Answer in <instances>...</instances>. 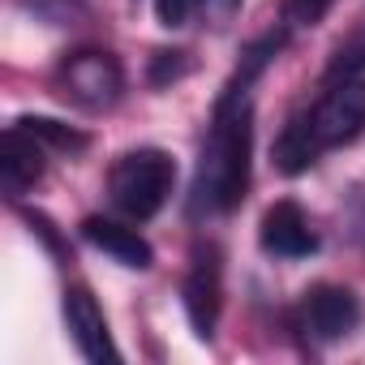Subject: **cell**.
<instances>
[{
    "label": "cell",
    "mask_w": 365,
    "mask_h": 365,
    "mask_svg": "<svg viewBox=\"0 0 365 365\" xmlns=\"http://www.w3.org/2000/svg\"><path fill=\"white\" fill-rule=\"evenodd\" d=\"M250 155H254V108L250 95L228 86L224 99L215 103L211 133L198 159V180H194V202L207 211H237L245 190H250Z\"/></svg>",
    "instance_id": "6da1fadb"
},
{
    "label": "cell",
    "mask_w": 365,
    "mask_h": 365,
    "mask_svg": "<svg viewBox=\"0 0 365 365\" xmlns=\"http://www.w3.org/2000/svg\"><path fill=\"white\" fill-rule=\"evenodd\" d=\"M176 185V159L159 146L125 150L108 172V194L129 220H150L163 211Z\"/></svg>",
    "instance_id": "7a4b0ae2"
},
{
    "label": "cell",
    "mask_w": 365,
    "mask_h": 365,
    "mask_svg": "<svg viewBox=\"0 0 365 365\" xmlns=\"http://www.w3.org/2000/svg\"><path fill=\"white\" fill-rule=\"evenodd\" d=\"M61 86L73 103L91 108V112H103L120 99L125 91V73L116 65L112 52H99V48H82L73 56H65L61 65Z\"/></svg>",
    "instance_id": "3957f363"
},
{
    "label": "cell",
    "mask_w": 365,
    "mask_h": 365,
    "mask_svg": "<svg viewBox=\"0 0 365 365\" xmlns=\"http://www.w3.org/2000/svg\"><path fill=\"white\" fill-rule=\"evenodd\" d=\"M322 146H344L365 133V78H339L309 112Z\"/></svg>",
    "instance_id": "277c9868"
},
{
    "label": "cell",
    "mask_w": 365,
    "mask_h": 365,
    "mask_svg": "<svg viewBox=\"0 0 365 365\" xmlns=\"http://www.w3.org/2000/svg\"><path fill=\"white\" fill-rule=\"evenodd\" d=\"M220 309H224V267H220V250L215 245H202L194 254L190 275H185V314H190V322H194V331L202 339L215 335Z\"/></svg>",
    "instance_id": "5b68a950"
},
{
    "label": "cell",
    "mask_w": 365,
    "mask_h": 365,
    "mask_svg": "<svg viewBox=\"0 0 365 365\" xmlns=\"http://www.w3.org/2000/svg\"><path fill=\"white\" fill-rule=\"evenodd\" d=\"M258 241L267 254L275 258H309L318 250V232L314 224L305 220V211L297 202H275L267 215H262V228H258Z\"/></svg>",
    "instance_id": "8992f818"
},
{
    "label": "cell",
    "mask_w": 365,
    "mask_h": 365,
    "mask_svg": "<svg viewBox=\"0 0 365 365\" xmlns=\"http://www.w3.org/2000/svg\"><path fill=\"white\" fill-rule=\"evenodd\" d=\"M65 327L78 344V352L86 361H116V344L108 335V318L99 309V301L86 288H69L65 292Z\"/></svg>",
    "instance_id": "52a82bcc"
},
{
    "label": "cell",
    "mask_w": 365,
    "mask_h": 365,
    "mask_svg": "<svg viewBox=\"0 0 365 365\" xmlns=\"http://www.w3.org/2000/svg\"><path fill=\"white\" fill-rule=\"evenodd\" d=\"M305 322L318 339H344L361 322V301L339 284H322L305 297Z\"/></svg>",
    "instance_id": "ba28073f"
},
{
    "label": "cell",
    "mask_w": 365,
    "mask_h": 365,
    "mask_svg": "<svg viewBox=\"0 0 365 365\" xmlns=\"http://www.w3.org/2000/svg\"><path fill=\"white\" fill-rule=\"evenodd\" d=\"M39 176H43V142H35L26 129L14 125L5 133V142H0V180H5V190L18 198Z\"/></svg>",
    "instance_id": "9c48e42d"
},
{
    "label": "cell",
    "mask_w": 365,
    "mask_h": 365,
    "mask_svg": "<svg viewBox=\"0 0 365 365\" xmlns=\"http://www.w3.org/2000/svg\"><path fill=\"white\" fill-rule=\"evenodd\" d=\"M82 237L95 245V250H103L108 258H116L120 267H133V271H146L150 267V245L138 237V228H125V224H116V220H103V215H91L86 224H82Z\"/></svg>",
    "instance_id": "30bf717a"
},
{
    "label": "cell",
    "mask_w": 365,
    "mask_h": 365,
    "mask_svg": "<svg viewBox=\"0 0 365 365\" xmlns=\"http://www.w3.org/2000/svg\"><path fill=\"white\" fill-rule=\"evenodd\" d=\"M322 150H327V146L318 142L309 112H305V116H292V120L284 125V133L275 138V168H279L284 176H301Z\"/></svg>",
    "instance_id": "8fae6325"
},
{
    "label": "cell",
    "mask_w": 365,
    "mask_h": 365,
    "mask_svg": "<svg viewBox=\"0 0 365 365\" xmlns=\"http://www.w3.org/2000/svg\"><path fill=\"white\" fill-rule=\"evenodd\" d=\"M14 125L26 129L35 142L52 146V150H86V133H78V129H69V125H61V120H52V116H22V120H14Z\"/></svg>",
    "instance_id": "7c38bea8"
},
{
    "label": "cell",
    "mask_w": 365,
    "mask_h": 365,
    "mask_svg": "<svg viewBox=\"0 0 365 365\" xmlns=\"http://www.w3.org/2000/svg\"><path fill=\"white\" fill-rule=\"evenodd\" d=\"M284 43H288V35H284V31H279V35H275V31H271V35H262V39H258V43L245 52V61H241V69H237L232 86H237V91H250V82H254V78H258V73L271 65V56H275Z\"/></svg>",
    "instance_id": "4fadbf2b"
},
{
    "label": "cell",
    "mask_w": 365,
    "mask_h": 365,
    "mask_svg": "<svg viewBox=\"0 0 365 365\" xmlns=\"http://www.w3.org/2000/svg\"><path fill=\"white\" fill-rule=\"evenodd\" d=\"M339 78H365V35L352 39L348 48H339V56L331 61L327 82H339Z\"/></svg>",
    "instance_id": "5bb4252c"
},
{
    "label": "cell",
    "mask_w": 365,
    "mask_h": 365,
    "mask_svg": "<svg viewBox=\"0 0 365 365\" xmlns=\"http://www.w3.org/2000/svg\"><path fill=\"white\" fill-rule=\"evenodd\" d=\"M202 5H207V0H155V18L163 26H185Z\"/></svg>",
    "instance_id": "9a60e30c"
},
{
    "label": "cell",
    "mask_w": 365,
    "mask_h": 365,
    "mask_svg": "<svg viewBox=\"0 0 365 365\" xmlns=\"http://www.w3.org/2000/svg\"><path fill=\"white\" fill-rule=\"evenodd\" d=\"M185 69H190L185 52H155V61H150V82H155V86H163V82L180 78Z\"/></svg>",
    "instance_id": "2e32d148"
},
{
    "label": "cell",
    "mask_w": 365,
    "mask_h": 365,
    "mask_svg": "<svg viewBox=\"0 0 365 365\" xmlns=\"http://www.w3.org/2000/svg\"><path fill=\"white\" fill-rule=\"evenodd\" d=\"M331 5H335V0H288V18L297 26H318Z\"/></svg>",
    "instance_id": "e0dca14e"
}]
</instances>
